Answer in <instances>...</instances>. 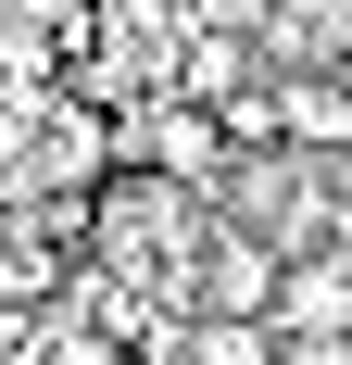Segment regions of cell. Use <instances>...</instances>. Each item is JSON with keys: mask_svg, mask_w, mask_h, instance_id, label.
Returning a JSON list of instances; mask_svg holds the SVG:
<instances>
[{"mask_svg": "<svg viewBox=\"0 0 352 365\" xmlns=\"http://www.w3.org/2000/svg\"><path fill=\"white\" fill-rule=\"evenodd\" d=\"M277 340H340L352 328V264L340 252H302V264H277Z\"/></svg>", "mask_w": 352, "mask_h": 365, "instance_id": "6da1fadb", "label": "cell"}, {"mask_svg": "<svg viewBox=\"0 0 352 365\" xmlns=\"http://www.w3.org/2000/svg\"><path fill=\"white\" fill-rule=\"evenodd\" d=\"M176 88H189V101H227V88H239V38L202 26V38H189V63H176Z\"/></svg>", "mask_w": 352, "mask_h": 365, "instance_id": "277c9868", "label": "cell"}, {"mask_svg": "<svg viewBox=\"0 0 352 365\" xmlns=\"http://www.w3.org/2000/svg\"><path fill=\"white\" fill-rule=\"evenodd\" d=\"M38 365H126L113 340H38Z\"/></svg>", "mask_w": 352, "mask_h": 365, "instance_id": "8992f818", "label": "cell"}, {"mask_svg": "<svg viewBox=\"0 0 352 365\" xmlns=\"http://www.w3.org/2000/svg\"><path fill=\"white\" fill-rule=\"evenodd\" d=\"M38 277H51V264H38V252H26V240H0V315H13V302H26V290H38Z\"/></svg>", "mask_w": 352, "mask_h": 365, "instance_id": "5b68a950", "label": "cell"}, {"mask_svg": "<svg viewBox=\"0 0 352 365\" xmlns=\"http://www.w3.org/2000/svg\"><path fill=\"white\" fill-rule=\"evenodd\" d=\"M289 151H352V88H289Z\"/></svg>", "mask_w": 352, "mask_h": 365, "instance_id": "3957f363", "label": "cell"}, {"mask_svg": "<svg viewBox=\"0 0 352 365\" xmlns=\"http://www.w3.org/2000/svg\"><path fill=\"white\" fill-rule=\"evenodd\" d=\"M277 302V252H252L239 227H214L202 240V315H264Z\"/></svg>", "mask_w": 352, "mask_h": 365, "instance_id": "7a4b0ae2", "label": "cell"}]
</instances>
